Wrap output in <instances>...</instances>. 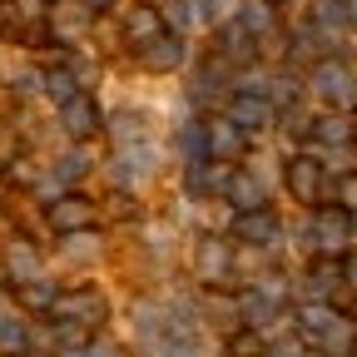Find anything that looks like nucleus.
I'll return each instance as SVG.
<instances>
[{
	"instance_id": "obj_1",
	"label": "nucleus",
	"mask_w": 357,
	"mask_h": 357,
	"mask_svg": "<svg viewBox=\"0 0 357 357\" xmlns=\"http://www.w3.org/2000/svg\"><path fill=\"white\" fill-rule=\"evenodd\" d=\"M55 312L95 328V323H105V298L100 293H70V298H55Z\"/></svg>"
},
{
	"instance_id": "obj_2",
	"label": "nucleus",
	"mask_w": 357,
	"mask_h": 357,
	"mask_svg": "<svg viewBox=\"0 0 357 357\" xmlns=\"http://www.w3.org/2000/svg\"><path fill=\"white\" fill-rule=\"evenodd\" d=\"M312 342H318L328 357H347V352H352V328H347L342 318H328V328H318V337H312Z\"/></svg>"
},
{
	"instance_id": "obj_3",
	"label": "nucleus",
	"mask_w": 357,
	"mask_h": 357,
	"mask_svg": "<svg viewBox=\"0 0 357 357\" xmlns=\"http://www.w3.org/2000/svg\"><path fill=\"white\" fill-rule=\"evenodd\" d=\"M124 35H129L134 45H154V40H159V15H154L149 6L129 10V20H124Z\"/></svg>"
},
{
	"instance_id": "obj_4",
	"label": "nucleus",
	"mask_w": 357,
	"mask_h": 357,
	"mask_svg": "<svg viewBox=\"0 0 357 357\" xmlns=\"http://www.w3.org/2000/svg\"><path fill=\"white\" fill-rule=\"evenodd\" d=\"M89 213H95V208H89L84 199H60L55 208H50V223H55V229H84V223H89Z\"/></svg>"
},
{
	"instance_id": "obj_5",
	"label": "nucleus",
	"mask_w": 357,
	"mask_h": 357,
	"mask_svg": "<svg viewBox=\"0 0 357 357\" xmlns=\"http://www.w3.org/2000/svg\"><path fill=\"white\" fill-rule=\"evenodd\" d=\"M229 194H234V204H238L243 213H258V208H263V184H258L253 174H234V178H229Z\"/></svg>"
},
{
	"instance_id": "obj_6",
	"label": "nucleus",
	"mask_w": 357,
	"mask_h": 357,
	"mask_svg": "<svg viewBox=\"0 0 357 357\" xmlns=\"http://www.w3.org/2000/svg\"><path fill=\"white\" fill-rule=\"evenodd\" d=\"M229 119L243 124V129H258V124H268V105H263L258 95H238V100L229 105Z\"/></svg>"
},
{
	"instance_id": "obj_7",
	"label": "nucleus",
	"mask_w": 357,
	"mask_h": 357,
	"mask_svg": "<svg viewBox=\"0 0 357 357\" xmlns=\"http://www.w3.org/2000/svg\"><path fill=\"white\" fill-rule=\"evenodd\" d=\"M238 124L234 119H213V129H208V149L213 154H238Z\"/></svg>"
},
{
	"instance_id": "obj_8",
	"label": "nucleus",
	"mask_w": 357,
	"mask_h": 357,
	"mask_svg": "<svg viewBox=\"0 0 357 357\" xmlns=\"http://www.w3.org/2000/svg\"><path fill=\"white\" fill-rule=\"evenodd\" d=\"M288 184H293L298 199H318V164H312V159H298L293 174H288Z\"/></svg>"
},
{
	"instance_id": "obj_9",
	"label": "nucleus",
	"mask_w": 357,
	"mask_h": 357,
	"mask_svg": "<svg viewBox=\"0 0 357 357\" xmlns=\"http://www.w3.org/2000/svg\"><path fill=\"white\" fill-rule=\"evenodd\" d=\"M178 55H184V45H178L174 35H159V40L149 45V65H154V70H174Z\"/></svg>"
},
{
	"instance_id": "obj_10",
	"label": "nucleus",
	"mask_w": 357,
	"mask_h": 357,
	"mask_svg": "<svg viewBox=\"0 0 357 357\" xmlns=\"http://www.w3.org/2000/svg\"><path fill=\"white\" fill-rule=\"evenodd\" d=\"M25 347H30L25 328H20L15 318H6V312H0V352H10V357H20Z\"/></svg>"
},
{
	"instance_id": "obj_11",
	"label": "nucleus",
	"mask_w": 357,
	"mask_h": 357,
	"mask_svg": "<svg viewBox=\"0 0 357 357\" xmlns=\"http://www.w3.org/2000/svg\"><path fill=\"white\" fill-rule=\"evenodd\" d=\"M238 234L248 243H268V238H273V218H268V213H243L238 218Z\"/></svg>"
},
{
	"instance_id": "obj_12",
	"label": "nucleus",
	"mask_w": 357,
	"mask_h": 357,
	"mask_svg": "<svg viewBox=\"0 0 357 357\" xmlns=\"http://www.w3.org/2000/svg\"><path fill=\"white\" fill-rule=\"evenodd\" d=\"M65 129L70 134H89V129H95V109H89L84 100H70L65 105Z\"/></svg>"
},
{
	"instance_id": "obj_13",
	"label": "nucleus",
	"mask_w": 357,
	"mask_h": 357,
	"mask_svg": "<svg viewBox=\"0 0 357 357\" xmlns=\"http://www.w3.org/2000/svg\"><path fill=\"white\" fill-rule=\"evenodd\" d=\"M199 273L213 283V278H223L229 273V253H223L218 243H204V258H199Z\"/></svg>"
},
{
	"instance_id": "obj_14",
	"label": "nucleus",
	"mask_w": 357,
	"mask_h": 357,
	"mask_svg": "<svg viewBox=\"0 0 357 357\" xmlns=\"http://www.w3.org/2000/svg\"><path fill=\"white\" fill-rule=\"evenodd\" d=\"M342 234H347V229H342V218H337V213H323V218H318V238H323L328 253L342 248Z\"/></svg>"
},
{
	"instance_id": "obj_15",
	"label": "nucleus",
	"mask_w": 357,
	"mask_h": 357,
	"mask_svg": "<svg viewBox=\"0 0 357 357\" xmlns=\"http://www.w3.org/2000/svg\"><path fill=\"white\" fill-rule=\"evenodd\" d=\"M318 89H323V95H333V100H342V95H347V75H342L337 65H323V70H318Z\"/></svg>"
},
{
	"instance_id": "obj_16",
	"label": "nucleus",
	"mask_w": 357,
	"mask_h": 357,
	"mask_svg": "<svg viewBox=\"0 0 357 357\" xmlns=\"http://www.w3.org/2000/svg\"><path fill=\"white\" fill-rule=\"evenodd\" d=\"M10 273H15L20 283H30V273H35V248H25V243L10 248Z\"/></svg>"
},
{
	"instance_id": "obj_17",
	"label": "nucleus",
	"mask_w": 357,
	"mask_h": 357,
	"mask_svg": "<svg viewBox=\"0 0 357 357\" xmlns=\"http://www.w3.org/2000/svg\"><path fill=\"white\" fill-rule=\"evenodd\" d=\"M229 357H263V337L258 333H238L229 342Z\"/></svg>"
},
{
	"instance_id": "obj_18",
	"label": "nucleus",
	"mask_w": 357,
	"mask_h": 357,
	"mask_svg": "<svg viewBox=\"0 0 357 357\" xmlns=\"http://www.w3.org/2000/svg\"><path fill=\"white\" fill-rule=\"evenodd\" d=\"M25 303L30 307H55V288L50 283H25Z\"/></svg>"
},
{
	"instance_id": "obj_19",
	"label": "nucleus",
	"mask_w": 357,
	"mask_h": 357,
	"mask_svg": "<svg viewBox=\"0 0 357 357\" xmlns=\"http://www.w3.org/2000/svg\"><path fill=\"white\" fill-rule=\"evenodd\" d=\"M45 84H50V95H55L60 105H70V100H79V95H75V79H70V75H50V79H45Z\"/></svg>"
},
{
	"instance_id": "obj_20",
	"label": "nucleus",
	"mask_w": 357,
	"mask_h": 357,
	"mask_svg": "<svg viewBox=\"0 0 357 357\" xmlns=\"http://www.w3.org/2000/svg\"><path fill=\"white\" fill-rule=\"evenodd\" d=\"M268 20H273V15H268L263 0H248V6H243V25H248V30H263Z\"/></svg>"
},
{
	"instance_id": "obj_21",
	"label": "nucleus",
	"mask_w": 357,
	"mask_h": 357,
	"mask_svg": "<svg viewBox=\"0 0 357 357\" xmlns=\"http://www.w3.org/2000/svg\"><path fill=\"white\" fill-rule=\"evenodd\" d=\"M318 134H323L328 144H337V139H347V124H342V119H323V124H318Z\"/></svg>"
},
{
	"instance_id": "obj_22",
	"label": "nucleus",
	"mask_w": 357,
	"mask_h": 357,
	"mask_svg": "<svg viewBox=\"0 0 357 357\" xmlns=\"http://www.w3.org/2000/svg\"><path fill=\"white\" fill-rule=\"evenodd\" d=\"M70 253L75 258H89V253H95V238H70Z\"/></svg>"
},
{
	"instance_id": "obj_23",
	"label": "nucleus",
	"mask_w": 357,
	"mask_h": 357,
	"mask_svg": "<svg viewBox=\"0 0 357 357\" xmlns=\"http://www.w3.org/2000/svg\"><path fill=\"white\" fill-rule=\"evenodd\" d=\"M84 357H124V352H119V347H109V342H95V347H89Z\"/></svg>"
},
{
	"instance_id": "obj_24",
	"label": "nucleus",
	"mask_w": 357,
	"mask_h": 357,
	"mask_svg": "<svg viewBox=\"0 0 357 357\" xmlns=\"http://www.w3.org/2000/svg\"><path fill=\"white\" fill-rule=\"evenodd\" d=\"M169 15H174V25H184V20H189V15H194V10H189V6H184V0H174V6H169Z\"/></svg>"
},
{
	"instance_id": "obj_25",
	"label": "nucleus",
	"mask_w": 357,
	"mask_h": 357,
	"mask_svg": "<svg viewBox=\"0 0 357 357\" xmlns=\"http://www.w3.org/2000/svg\"><path fill=\"white\" fill-rule=\"evenodd\" d=\"M342 204L357 208V178H347V184H342Z\"/></svg>"
},
{
	"instance_id": "obj_26",
	"label": "nucleus",
	"mask_w": 357,
	"mask_h": 357,
	"mask_svg": "<svg viewBox=\"0 0 357 357\" xmlns=\"http://www.w3.org/2000/svg\"><path fill=\"white\" fill-rule=\"evenodd\" d=\"M40 6H45V0H20V10H30V15H35Z\"/></svg>"
},
{
	"instance_id": "obj_27",
	"label": "nucleus",
	"mask_w": 357,
	"mask_h": 357,
	"mask_svg": "<svg viewBox=\"0 0 357 357\" xmlns=\"http://www.w3.org/2000/svg\"><path fill=\"white\" fill-rule=\"evenodd\" d=\"M278 357H303V352H298V347H283V352H278Z\"/></svg>"
},
{
	"instance_id": "obj_28",
	"label": "nucleus",
	"mask_w": 357,
	"mask_h": 357,
	"mask_svg": "<svg viewBox=\"0 0 357 357\" xmlns=\"http://www.w3.org/2000/svg\"><path fill=\"white\" fill-rule=\"evenodd\" d=\"M84 6H95V10H105V6H109V0H84Z\"/></svg>"
}]
</instances>
